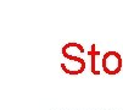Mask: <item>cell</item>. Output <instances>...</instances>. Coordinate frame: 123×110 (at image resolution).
<instances>
[{"label": "cell", "instance_id": "3", "mask_svg": "<svg viewBox=\"0 0 123 110\" xmlns=\"http://www.w3.org/2000/svg\"><path fill=\"white\" fill-rule=\"evenodd\" d=\"M62 55L66 60H72V59H78L82 58V55L85 53L84 48L82 44L76 43V42H69L62 47Z\"/></svg>", "mask_w": 123, "mask_h": 110}, {"label": "cell", "instance_id": "2", "mask_svg": "<svg viewBox=\"0 0 123 110\" xmlns=\"http://www.w3.org/2000/svg\"><path fill=\"white\" fill-rule=\"evenodd\" d=\"M61 69L65 73L69 76H78L85 70V61L83 58L67 60L65 62H61Z\"/></svg>", "mask_w": 123, "mask_h": 110}, {"label": "cell", "instance_id": "1", "mask_svg": "<svg viewBox=\"0 0 123 110\" xmlns=\"http://www.w3.org/2000/svg\"><path fill=\"white\" fill-rule=\"evenodd\" d=\"M101 65L105 73H107L109 76H115L121 72L122 66H123V60L119 53L115 50H110L104 54Z\"/></svg>", "mask_w": 123, "mask_h": 110}, {"label": "cell", "instance_id": "4", "mask_svg": "<svg viewBox=\"0 0 123 110\" xmlns=\"http://www.w3.org/2000/svg\"><path fill=\"white\" fill-rule=\"evenodd\" d=\"M88 54H89V56H90V71H92L93 75L99 76L100 71L96 69V56H99L100 53H99V50H96V45L95 44H92L90 50L88 51Z\"/></svg>", "mask_w": 123, "mask_h": 110}]
</instances>
